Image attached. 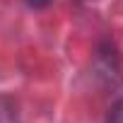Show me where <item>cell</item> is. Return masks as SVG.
<instances>
[{"label": "cell", "mask_w": 123, "mask_h": 123, "mask_svg": "<svg viewBox=\"0 0 123 123\" xmlns=\"http://www.w3.org/2000/svg\"><path fill=\"white\" fill-rule=\"evenodd\" d=\"M27 3H29L31 7H46V5L53 3V0H27Z\"/></svg>", "instance_id": "obj_3"}, {"label": "cell", "mask_w": 123, "mask_h": 123, "mask_svg": "<svg viewBox=\"0 0 123 123\" xmlns=\"http://www.w3.org/2000/svg\"><path fill=\"white\" fill-rule=\"evenodd\" d=\"M109 123H123V99H118L109 113Z\"/></svg>", "instance_id": "obj_2"}, {"label": "cell", "mask_w": 123, "mask_h": 123, "mask_svg": "<svg viewBox=\"0 0 123 123\" xmlns=\"http://www.w3.org/2000/svg\"><path fill=\"white\" fill-rule=\"evenodd\" d=\"M0 123H19V113L12 99L0 94Z\"/></svg>", "instance_id": "obj_1"}]
</instances>
